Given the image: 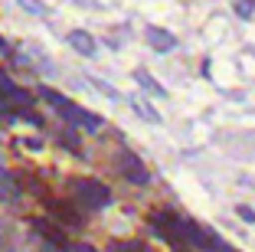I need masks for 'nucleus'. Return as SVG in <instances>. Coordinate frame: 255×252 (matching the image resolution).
<instances>
[{
    "label": "nucleus",
    "mask_w": 255,
    "mask_h": 252,
    "mask_svg": "<svg viewBox=\"0 0 255 252\" xmlns=\"http://www.w3.org/2000/svg\"><path fill=\"white\" fill-rule=\"evenodd\" d=\"M43 98H46L49 105H56V111H59V115L69 121V125L85 128V131H98V128H102V118H98V115H92V111H85V108H79V105H72L69 98H62L59 92L43 89Z\"/></svg>",
    "instance_id": "nucleus-1"
},
{
    "label": "nucleus",
    "mask_w": 255,
    "mask_h": 252,
    "mask_svg": "<svg viewBox=\"0 0 255 252\" xmlns=\"http://www.w3.org/2000/svg\"><path fill=\"white\" fill-rule=\"evenodd\" d=\"M72 190H75V197L92 210H102V207L112 203V190H108L105 184H98V180H72Z\"/></svg>",
    "instance_id": "nucleus-2"
},
{
    "label": "nucleus",
    "mask_w": 255,
    "mask_h": 252,
    "mask_svg": "<svg viewBox=\"0 0 255 252\" xmlns=\"http://www.w3.org/2000/svg\"><path fill=\"white\" fill-rule=\"evenodd\" d=\"M118 171H121V177H125V180H131V184H137V187H144L150 180L144 161H141V157H134L131 151H121V154H118Z\"/></svg>",
    "instance_id": "nucleus-3"
},
{
    "label": "nucleus",
    "mask_w": 255,
    "mask_h": 252,
    "mask_svg": "<svg viewBox=\"0 0 255 252\" xmlns=\"http://www.w3.org/2000/svg\"><path fill=\"white\" fill-rule=\"evenodd\" d=\"M69 46L79 49L82 56H95V39H92L85 30H72V33H69Z\"/></svg>",
    "instance_id": "nucleus-4"
},
{
    "label": "nucleus",
    "mask_w": 255,
    "mask_h": 252,
    "mask_svg": "<svg viewBox=\"0 0 255 252\" xmlns=\"http://www.w3.org/2000/svg\"><path fill=\"white\" fill-rule=\"evenodd\" d=\"M33 230H36V233H43V236L49 239L53 246H59V249H69V246H66V236H62V233L56 230V226H49L46 220H33Z\"/></svg>",
    "instance_id": "nucleus-5"
},
{
    "label": "nucleus",
    "mask_w": 255,
    "mask_h": 252,
    "mask_svg": "<svg viewBox=\"0 0 255 252\" xmlns=\"http://www.w3.org/2000/svg\"><path fill=\"white\" fill-rule=\"evenodd\" d=\"M147 43L154 46L157 52L173 49V36H170V33H164V30H157V26H150V30H147Z\"/></svg>",
    "instance_id": "nucleus-6"
},
{
    "label": "nucleus",
    "mask_w": 255,
    "mask_h": 252,
    "mask_svg": "<svg viewBox=\"0 0 255 252\" xmlns=\"http://www.w3.org/2000/svg\"><path fill=\"white\" fill-rule=\"evenodd\" d=\"M49 213L56 216V220H62V223H72V226H79V216H75V210L72 207H66V203H49Z\"/></svg>",
    "instance_id": "nucleus-7"
},
{
    "label": "nucleus",
    "mask_w": 255,
    "mask_h": 252,
    "mask_svg": "<svg viewBox=\"0 0 255 252\" xmlns=\"http://www.w3.org/2000/svg\"><path fill=\"white\" fill-rule=\"evenodd\" d=\"M134 79H137V82H141V89H147V92H154V95H167V89H160V85H157V82H154V79H150V75H147V72H134Z\"/></svg>",
    "instance_id": "nucleus-8"
},
{
    "label": "nucleus",
    "mask_w": 255,
    "mask_h": 252,
    "mask_svg": "<svg viewBox=\"0 0 255 252\" xmlns=\"http://www.w3.org/2000/svg\"><path fill=\"white\" fill-rule=\"evenodd\" d=\"M134 108H137V115H141V118H147V121H154V125H157L160 121V115L154 108H150L147 102H141V98H134Z\"/></svg>",
    "instance_id": "nucleus-9"
},
{
    "label": "nucleus",
    "mask_w": 255,
    "mask_h": 252,
    "mask_svg": "<svg viewBox=\"0 0 255 252\" xmlns=\"http://www.w3.org/2000/svg\"><path fill=\"white\" fill-rule=\"evenodd\" d=\"M236 13H239L242 20H249V16L255 13V0H236Z\"/></svg>",
    "instance_id": "nucleus-10"
},
{
    "label": "nucleus",
    "mask_w": 255,
    "mask_h": 252,
    "mask_svg": "<svg viewBox=\"0 0 255 252\" xmlns=\"http://www.w3.org/2000/svg\"><path fill=\"white\" fill-rule=\"evenodd\" d=\"M20 7H23V10H30V13H36V16L46 13V7L39 3V0H20Z\"/></svg>",
    "instance_id": "nucleus-11"
},
{
    "label": "nucleus",
    "mask_w": 255,
    "mask_h": 252,
    "mask_svg": "<svg viewBox=\"0 0 255 252\" xmlns=\"http://www.w3.org/2000/svg\"><path fill=\"white\" fill-rule=\"evenodd\" d=\"M239 216H242V220H249V223H255V213L249 207H239Z\"/></svg>",
    "instance_id": "nucleus-12"
}]
</instances>
